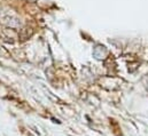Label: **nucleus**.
<instances>
[{"label":"nucleus","mask_w":148,"mask_h":136,"mask_svg":"<svg viewBox=\"0 0 148 136\" xmlns=\"http://www.w3.org/2000/svg\"><path fill=\"white\" fill-rule=\"evenodd\" d=\"M32 34H34V29L31 27H24L18 32V39L21 41H27L32 37Z\"/></svg>","instance_id":"1"}]
</instances>
